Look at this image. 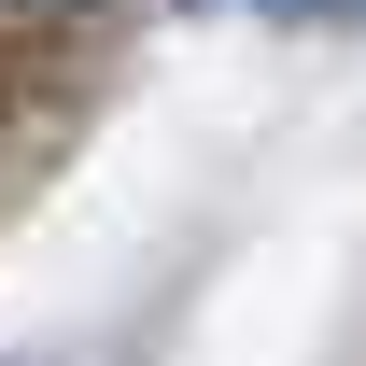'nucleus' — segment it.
I'll return each mask as SVG.
<instances>
[{
  "instance_id": "obj_1",
  "label": "nucleus",
  "mask_w": 366,
  "mask_h": 366,
  "mask_svg": "<svg viewBox=\"0 0 366 366\" xmlns=\"http://www.w3.org/2000/svg\"><path fill=\"white\" fill-rule=\"evenodd\" d=\"M282 14H366V0H282Z\"/></svg>"
}]
</instances>
